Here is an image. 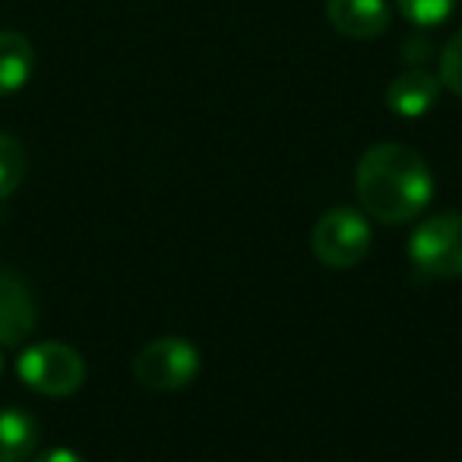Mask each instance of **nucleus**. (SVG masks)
<instances>
[{
	"label": "nucleus",
	"instance_id": "1",
	"mask_svg": "<svg viewBox=\"0 0 462 462\" xmlns=\"http://www.w3.org/2000/svg\"><path fill=\"white\" fill-rule=\"evenodd\" d=\"M355 193L371 218L383 225H405L428 209L434 178L415 149L402 143H377L358 159Z\"/></svg>",
	"mask_w": 462,
	"mask_h": 462
},
{
	"label": "nucleus",
	"instance_id": "2",
	"mask_svg": "<svg viewBox=\"0 0 462 462\" xmlns=\"http://www.w3.org/2000/svg\"><path fill=\"white\" fill-rule=\"evenodd\" d=\"M409 260L428 279L462 276V212L430 216L411 231Z\"/></svg>",
	"mask_w": 462,
	"mask_h": 462
},
{
	"label": "nucleus",
	"instance_id": "3",
	"mask_svg": "<svg viewBox=\"0 0 462 462\" xmlns=\"http://www.w3.org/2000/svg\"><path fill=\"white\" fill-rule=\"evenodd\" d=\"M314 257L329 270H352L371 251V222L365 212L339 206L320 216L310 235Z\"/></svg>",
	"mask_w": 462,
	"mask_h": 462
},
{
	"label": "nucleus",
	"instance_id": "4",
	"mask_svg": "<svg viewBox=\"0 0 462 462\" xmlns=\"http://www.w3.org/2000/svg\"><path fill=\"white\" fill-rule=\"evenodd\" d=\"M16 374L29 390L42 396H73L86 380V365L77 348L64 342H35L16 361Z\"/></svg>",
	"mask_w": 462,
	"mask_h": 462
},
{
	"label": "nucleus",
	"instance_id": "5",
	"mask_svg": "<svg viewBox=\"0 0 462 462\" xmlns=\"http://www.w3.org/2000/svg\"><path fill=\"white\" fill-rule=\"evenodd\" d=\"M199 374V352L180 336H162L136 352L134 377L152 393H178Z\"/></svg>",
	"mask_w": 462,
	"mask_h": 462
},
{
	"label": "nucleus",
	"instance_id": "6",
	"mask_svg": "<svg viewBox=\"0 0 462 462\" xmlns=\"http://www.w3.org/2000/svg\"><path fill=\"white\" fill-rule=\"evenodd\" d=\"M35 323H39V310L26 279L0 270V346H20L32 336Z\"/></svg>",
	"mask_w": 462,
	"mask_h": 462
},
{
	"label": "nucleus",
	"instance_id": "7",
	"mask_svg": "<svg viewBox=\"0 0 462 462\" xmlns=\"http://www.w3.org/2000/svg\"><path fill=\"white\" fill-rule=\"evenodd\" d=\"M327 16L336 32L355 42L380 39L390 29L386 0H327Z\"/></svg>",
	"mask_w": 462,
	"mask_h": 462
},
{
	"label": "nucleus",
	"instance_id": "8",
	"mask_svg": "<svg viewBox=\"0 0 462 462\" xmlns=\"http://www.w3.org/2000/svg\"><path fill=\"white\" fill-rule=\"evenodd\" d=\"M440 98V77L424 67H409L386 86V105L399 117H424Z\"/></svg>",
	"mask_w": 462,
	"mask_h": 462
},
{
	"label": "nucleus",
	"instance_id": "9",
	"mask_svg": "<svg viewBox=\"0 0 462 462\" xmlns=\"http://www.w3.org/2000/svg\"><path fill=\"white\" fill-rule=\"evenodd\" d=\"M35 70V51L29 39L14 29H0V98L14 96Z\"/></svg>",
	"mask_w": 462,
	"mask_h": 462
},
{
	"label": "nucleus",
	"instance_id": "10",
	"mask_svg": "<svg viewBox=\"0 0 462 462\" xmlns=\"http://www.w3.org/2000/svg\"><path fill=\"white\" fill-rule=\"evenodd\" d=\"M39 437V421L26 409H0V462H29Z\"/></svg>",
	"mask_w": 462,
	"mask_h": 462
},
{
	"label": "nucleus",
	"instance_id": "11",
	"mask_svg": "<svg viewBox=\"0 0 462 462\" xmlns=\"http://www.w3.org/2000/svg\"><path fill=\"white\" fill-rule=\"evenodd\" d=\"M26 178V149L10 134H0V203L16 193Z\"/></svg>",
	"mask_w": 462,
	"mask_h": 462
},
{
	"label": "nucleus",
	"instance_id": "12",
	"mask_svg": "<svg viewBox=\"0 0 462 462\" xmlns=\"http://www.w3.org/2000/svg\"><path fill=\"white\" fill-rule=\"evenodd\" d=\"M396 10L405 16L409 23H415L418 29H430L447 23L456 14L459 0H393Z\"/></svg>",
	"mask_w": 462,
	"mask_h": 462
},
{
	"label": "nucleus",
	"instance_id": "13",
	"mask_svg": "<svg viewBox=\"0 0 462 462\" xmlns=\"http://www.w3.org/2000/svg\"><path fill=\"white\" fill-rule=\"evenodd\" d=\"M440 86L462 98V29L440 51Z\"/></svg>",
	"mask_w": 462,
	"mask_h": 462
},
{
	"label": "nucleus",
	"instance_id": "14",
	"mask_svg": "<svg viewBox=\"0 0 462 462\" xmlns=\"http://www.w3.org/2000/svg\"><path fill=\"white\" fill-rule=\"evenodd\" d=\"M32 462H86L79 453H73V449H48V453L35 456Z\"/></svg>",
	"mask_w": 462,
	"mask_h": 462
},
{
	"label": "nucleus",
	"instance_id": "15",
	"mask_svg": "<svg viewBox=\"0 0 462 462\" xmlns=\"http://www.w3.org/2000/svg\"><path fill=\"white\" fill-rule=\"evenodd\" d=\"M0 371H4V352H0Z\"/></svg>",
	"mask_w": 462,
	"mask_h": 462
}]
</instances>
